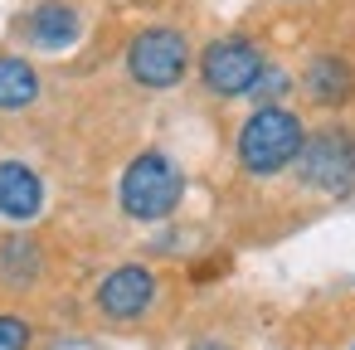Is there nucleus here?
Instances as JSON below:
<instances>
[{
    "mask_svg": "<svg viewBox=\"0 0 355 350\" xmlns=\"http://www.w3.org/2000/svg\"><path fill=\"white\" fill-rule=\"evenodd\" d=\"M306 137H311V132H306V122H302L292 107L263 103V107H253V112L243 117V127H239V137H234V156H239L243 175L268 180V175H282L287 166L302 161Z\"/></svg>",
    "mask_w": 355,
    "mask_h": 350,
    "instance_id": "f257e3e1",
    "label": "nucleus"
},
{
    "mask_svg": "<svg viewBox=\"0 0 355 350\" xmlns=\"http://www.w3.org/2000/svg\"><path fill=\"white\" fill-rule=\"evenodd\" d=\"M185 200V170L166 156V151H141L132 156V166L122 170V185H117V204L127 219L137 224H161L180 209Z\"/></svg>",
    "mask_w": 355,
    "mask_h": 350,
    "instance_id": "f03ea898",
    "label": "nucleus"
},
{
    "mask_svg": "<svg viewBox=\"0 0 355 350\" xmlns=\"http://www.w3.org/2000/svg\"><path fill=\"white\" fill-rule=\"evenodd\" d=\"M190 40L171 25H151L141 30L132 44H127V73L137 88H151V93H166L175 88L185 73H190Z\"/></svg>",
    "mask_w": 355,
    "mask_h": 350,
    "instance_id": "7ed1b4c3",
    "label": "nucleus"
},
{
    "mask_svg": "<svg viewBox=\"0 0 355 350\" xmlns=\"http://www.w3.org/2000/svg\"><path fill=\"white\" fill-rule=\"evenodd\" d=\"M268 73V54L243 40V35H224L214 44L200 49V83L214 93V98H243V93H258Z\"/></svg>",
    "mask_w": 355,
    "mask_h": 350,
    "instance_id": "20e7f679",
    "label": "nucleus"
},
{
    "mask_svg": "<svg viewBox=\"0 0 355 350\" xmlns=\"http://www.w3.org/2000/svg\"><path fill=\"white\" fill-rule=\"evenodd\" d=\"M297 180L316 195H350L355 190V132L350 127L311 132L297 161Z\"/></svg>",
    "mask_w": 355,
    "mask_h": 350,
    "instance_id": "39448f33",
    "label": "nucleus"
},
{
    "mask_svg": "<svg viewBox=\"0 0 355 350\" xmlns=\"http://www.w3.org/2000/svg\"><path fill=\"white\" fill-rule=\"evenodd\" d=\"M156 292H161V282H156V272L146 263H122V268H112V272L98 277L93 306L107 321H141L156 306Z\"/></svg>",
    "mask_w": 355,
    "mask_h": 350,
    "instance_id": "423d86ee",
    "label": "nucleus"
},
{
    "mask_svg": "<svg viewBox=\"0 0 355 350\" xmlns=\"http://www.w3.org/2000/svg\"><path fill=\"white\" fill-rule=\"evenodd\" d=\"M20 35H25V44L49 49V54L73 49L83 40V10L73 0H40V6H30L20 15Z\"/></svg>",
    "mask_w": 355,
    "mask_h": 350,
    "instance_id": "0eeeda50",
    "label": "nucleus"
},
{
    "mask_svg": "<svg viewBox=\"0 0 355 350\" xmlns=\"http://www.w3.org/2000/svg\"><path fill=\"white\" fill-rule=\"evenodd\" d=\"M44 209V180L25 161H0V219L6 224H35Z\"/></svg>",
    "mask_w": 355,
    "mask_h": 350,
    "instance_id": "6e6552de",
    "label": "nucleus"
},
{
    "mask_svg": "<svg viewBox=\"0 0 355 350\" xmlns=\"http://www.w3.org/2000/svg\"><path fill=\"white\" fill-rule=\"evenodd\" d=\"M302 93H306L316 107H340V103H350V93H355V73H350V64H345L340 54H316V59H306V69H302Z\"/></svg>",
    "mask_w": 355,
    "mask_h": 350,
    "instance_id": "1a4fd4ad",
    "label": "nucleus"
},
{
    "mask_svg": "<svg viewBox=\"0 0 355 350\" xmlns=\"http://www.w3.org/2000/svg\"><path fill=\"white\" fill-rule=\"evenodd\" d=\"M44 93L40 69L25 54H0V112H25Z\"/></svg>",
    "mask_w": 355,
    "mask_h": 350,
    "instance_id": "9d476101",
    "label": "nucleus"
},
{
    "mask_svg": "<svg viewBox=\"0 0 355 350\" xmlns=\"http://www.w3.org/2000/svg\"><path fill=\"white\" fill-rule=\"evenodd\" d=\"M40 272H44V253H40V243H35V238H25V234L0 238V282H6L10 292L35 287V282H40Z\"/></svg>",
    "mask_w": 355,
    "mask_h": 350,
    "instance_id": "9b49d317",
    "label": "nucleus"
},
{
    "mask_svg": "<svg viewBox=\"0 0 355 350\" xmlns=\"http://www.w3.org/2000/svg\"><path fill=\"white\" fill-rule=\"evenodd\" d=\"M35 345V326L15 311H0V350H30Z\"/></svg>",
    "mask_w": 355,
    "mask_h": 350,
    "instance_id": "f8f14e48",
    "label": "nucleus"
},
{
    "mask_svg": "<svg viewBox=\"0 0 355 350\" xmlns=\"http://www.w3.org/2000/svg\"><path fill=\"white\" fill-rule=\"evenodd\" d=\"M190 350H229L224 340H200V345H190Z\"/></svg>",
    "mask_w": 355,
    "mask_h": 350,
    "instance_id": "ddd939ff",
    "label": "nucleus"
}]
</instances>
